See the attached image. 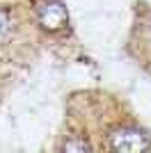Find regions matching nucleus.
<instances>
[{
  "mask_svg": "<svg viewBox=\"0 0 151 153\" xmlns=\"http://www.w3.org/2000/svg\"><path fill=\"white\" fill-rule=\"evenodd\" d=\"M7 32H9V19H7V14L0 12V39L5 37Z\"/></svg>",
  "mask_w": 151,
  "mask_h": 153,
  "instance_id": "nucleus-4",
  "label": "nucleus"
},
{
  "mask_svg": "<svg viewBox=\"0 0 151 153\" xmlns=\"http://www.w3.org/2000/svg\"><path fill=\"white\" fill-rule=\"evenodd\" d=\"M87 149H89V144L85 140H78V142L71 140V142H64L62 144V151H87Z\"/></svg>",
  "mask_w": 151,
  "mask_h": 153,
  "instance_id": "nucleus-3",
  "label": "nucleus"
},
{
  "mask_svg": "<svg viewBox=\"0 0 151 153\" xmlns=\"http://www.w3.org/2000/svg\"><path fill=\"white\" fill-rule=\"evenodd\" d=\"M108 140H110V146L114 151L121 153H138V151H147L151 146V140L138 128H117L108 135Z\"/></svg>",
  "mask_w": 151,
  "mask_h": 153,
  "instance_id": "nucleus-1",
  "label": "nucleus"
},
{
  "mask_svg": "<svg viewBox=\"0 0 151 153\" xmlns=\"http://www.w3.org/2000/svg\"><path fill=\"white\" fill-rule=\"evenodd\" d=\"M67 21H69V14H67V7L62 2H57V0H50L46 5H41L39 9V25L44 27L48 32H57L62 30L67 25Z\"/></svg>",
  "mask_w": 151,
  "mask_h": 153,
  "instance_id": "nucleus-2",
  "label": "nucleus"
}]
</instances>
